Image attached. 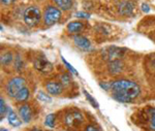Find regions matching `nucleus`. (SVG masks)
<instances>
[{
    "label": "nucleus",
    "instance_id": "28",
    "mask_svg": "<svg viewBox=\"0 0 155 131\" xmlns=\"http://www.w3.org/2000/svg\"><path fill=\"white\" fill-rule=\"evenodd\" d=\"M14 1H15V0H1L2 3H3V4H6V5H7V4H11V3H12V2H14Z\"/></svg>",
    "mask_w": 155,
    "mask_h": 131
},
{
    "label": "nucleus",
    "instance_id": "12",
    "mask_svg": "<svg viewBox=\"0 0 155 131\" xmlns=\"http://www.w3.org/2000/svg\"><path fill=\"white\" fill-rule=\"evenodd\" d=\"M7 120H8L9 124L14 127H18V126L21 125V120L19 119V117L16 115V113L12 112V110H9L8 112V116H7Z\"/></svg>",
    "mask_w": 155,
    "mask_h": 131
},
{
    "label": "nucleus",
    "instance_id": "21",
    "mask_svg": "<svg viewBox=\"0 0 155 131\" xmlns=\"http://www.w3.org/2000/svg\"><path fill=\"white\" fill-rule=\"evenodd\" d=\"M37 98L38 99H41V101H45V102H51L52 100H51V97L48 96L47 94H45L42 91H39L38 92V94H37Z\"/></svg>",
    "mask_w": 155,
    "mask_h": 131
},
{
    "label": "nucleus",
    "instance_id": "6",
    "mask_svg": "<svg viewBox=\"0 0 155 131\" xmlns=\"http://www.w3.org/2000/svg\"><path fill=\"white\" fill-rule=\"evenodd\" d=\"M82 122H83V116L78 112L69 113L65 117V123L69 127H78L82 124Z\"/></svg>",
    "mask_w": 155,
    "mask_h": 131
},
{
    "label": "nucleus",
    "instance_id": "20",
    "mask_svg": "<svg viewBox=\"0 0 155 131\" xmlns=\"http://www.w3.org/2000/svg\"><path fill=\"white\" fill-rule=\"evenodd\" d=\"M61 60H62V62L64 63V65H65V66H66V68L68 69L72 74H78V71H77L76 69L74 68V66H72L71 64H69V63L66 61L65 58H64V57H61Z\"/></svg>",
    "mask_w": 155,
    "mask_h": 131
},
{
    "label": "nucleus",
    "instance_id": "10",
    "mask_svg": "<svg viewBox=\"0 0 155 131\" xmlns=\"http://www.w3.org/2000/svg\"><path fill=\"white\" fill-rule=\"evenodd\" d=\"M19 113H20V116H21V119L23 120L25 123H29L30 121H31L32 113H31V110H30L29 105H27V104L22 105L19 110Z\"/></svg>",
    "mask_w": 155,
    "mask_h": 131
},
{
    "label": "nucleus",
    "instance_id": "9",
    "mask_svg": "<svg viewBox=\"0 0 155 131\" xmlns=\"http://www.w3.org/2000/svg\"><path fill=\"white\" fill-rule=\"evenodd\" d=\"M74 41L77 47H79L80 49L84 50V51L89 50L90 47H91V44H90L89 39H87L86 37L82 36V35H76V36L74 37Z\"/></svg>",
    "mask_w": 155,
    "mask_h": 131
},
{
    "label": "nucleus",
    "instance_id": "29",
    "mask_svg": "<svg viewBox=\"0 0 155 131\" xmlns=\"http://www.w3.org/2000/svg\"><path fill=\"white\" fill-rule=\"evenodd\" d=\"M1 131H7L6 129H3V128H2V129H1Z\"/></svg>",
    "mask_w": 155,
    "mask_h": 131
},
{
    "label": "nucleus",
    "instance_id": "15",
    "mask_svg": "<svg viewBox=\"0 0 155 131\" xmlns=\"http://www.w3.org/2000/svg\"><path fill=\"white\" fill-rule=\"evenodd\" d=\"M55 3L58 5L59 8L62 11H68L71 7V0H54Z\"/></svg>",
    "mask_w": 155,
    "mask_h": 131
},
{
    "label": "nucleus",
    "instance_id": "30",
    "mask_svg": "<svg viewBox=\"0 0 155 131\" xmlns=\"http://www.w3.org/2000/svg\"><path fill=\"white\" fill-rule=\"evenodd\" d=\"M33 131H41V130H33Z\"/></svg>",
    "mask_w": 155,
    "mask_h": 131
},
{
    "label": "nucleus",
    "instance_id": "13",
    "mask_svg": "<svg viewBox=\"0 0 155 131\" xmlns=\"http://www.w3.org/2000/svg\"><path fill=\"white\" fill-rule=\"evenodd\" d=\"M132 8H134L132 3H130L129 1H123L119 6V11L122 15H130Z\"/></svg>",
    "mask_w": 155,
    "mask_h": 131
},
{
    "label": "nucleus",
    "instance_id": "5",
    "mask_svg": "<svg viewBox=\"0 0 155 131\" xmlns=\"http://www.w3.org/2000/svg\"><path fill=\"white\" fill-rule=\"evenodd\" d=\"M124 50L119 49V47H112L110 49H106L102 52V56H104V59L109 60L110 62L112 61H116V60H119L120 58L122 57V54H123Z\"/></svg>",
    "mask_w": 155,
    "mask_h": 131
},
{
    "label": "nucleus",
    "instance_id": "8",
    "mask_svg": "<svg viewBox=\"0 0 155 131\" xmlns=\"http://www.w3.org/2000/svg\"><path fill=\"white\" fill-rule=\"evenodd\" d=\"M46 89L49 94L51 95H59L63 90V85L57 82H49L46 85Z\"/></svg>",
    "mask_w": 155,
    "mask_h": 131
},
{
    "label": "nucleus",
    "instance_id": "23",
    "mask_svg": "<svg viewBox=\"0 0 155 131\" xmlns=\"http://www.w3.org/2000/svg\"><path fill=\"white\" fill-rule=\"evenodd\" d=\"M151 129L155 130V107L151 110V122H150Z\"/></svg>",
    "mask_w": 155,
    "mask_h": 131
},
{
    "label": "nucleus",
    "instance_id": "27",
    "mask_svg": "<svg viewBox=\"0 0 155 131\" xmlns=\"http://www.w3.org/2000/svg\"><path fill=\"white\" fill-rule=\"evenodd\" d=\"M142 9H143V11L145 12H148L150 11V7L147 5V4H143V5H142Z\"/></svg>",
    "mask_w": 155,
    "mask_h": 131
},
{
    "label": "nucleus",
    "instance_id": "17",
    "mask_svg": "<svg viewBox=\"0 0 155 131\" xmlns=\"http://www.w3.org/2000/svg\"><path fill=\"white\" fill-rule=\"evenodd\" d=\"M12 61V55L11 53H5V54L1 56V64L2 65L9 64Z\"/></svg>",
    "mask_w": 155,
    "mask_h": 131
},
{
    "label": "nucleus",
    "instance_id": "3",
    "mask_svg": "<svg viewBox=\"0 0 155 131\" xmlns=\"http://www.w3.org/2000/svg\"><path fill=\"white\" fill-rule=\"evenodd\" d=\"M41 11L35 6H29L24 11V21L28 26L33 27L41 20Z\"/></svg>",
    "mask_w": 155,
    "mask_h": 131
},
{
    "label": "nucleus",
    "instance_id": "19",
    "mask_svg": "<svg viewBox=\"0 0 155 131\" xmlns=\"http://www.w3.org/2000/svg\"><path fill=\"white\" fill-rule=\"evenodd\" d=\"M60 80H61V84L63 86H68L71 84V77L67 74H63L60 75Z\"/></svg>",
    "mask_w": 155,
    "mask_h": 131
},
{
    "label": "nucleus",
    "instance_id": "22",
    "mask_svg": "<svg viewBox=\"0 0 155 131\" xmlns=\"http://www.w3.org/2000/svg\"><path fill=\"white\" fill-rule=\"evenodd\" d=\"M84 94H85V96H86L87 100H88V101H89L90 103H91V104L93 105L94 107H95V108H98V106H99L98 103H97V102L95 101V99H94V98L92 97L91 95L89 94V93H87L86 91H84Z\"/></svg>",
    "mask_w": 155,
    "mask_h": 131
},
{
    "label": "nucleus",
    "instance_id": "4",
    "mask_svg": "<svg viewBox=\"0 0 155 131\" xmlns=\"http://www.w3.org/2000/svg\"><path fill=\"white\" fill-rule=\"evenodd\" d=\"M60 17H61V12H60L58 8L53 7V6H49L48 8L46 9L45 15H44L45 23L47 25H49V26L54 25L59 21Z\"/></svg>",
    "mask_w": 155,
    "mask_h": 131
},
{
    "label": "nucleus",
    "instance_id": "26",
    "mask_svg": "<svg viewBox=\"0 0 155 131\" xmlns=\"http://www.w3.org/2000/svg\"><path fill=\"white\" fill-rule=\"evenodd\" d=\"M85 131H99V130L94 127V126H88V127L85 129Z\"/></svg>",
    "mask_w": 155,
    "mask_h": 131
},
{
    "label": "nucleus",
    "instance_id": "16",
    "mask_svg": "<svg viewBox=\"0 0 155 131\" xmlns=\"http://www.w3.org/2000/svg\"><path fill=\"white\" fill-rule=\"evenodd\" d=\"M28 97H29V90L27 89L26 87H24L23 89L17 94V96L15 98L17 99V101H25V100L28 99Z\"/></svg>",
    "mask_w": 155,
    "mask_h": 131
},
{
    "label": "nucleus",
    "instance_id": "11",
    "mask_svg": "<svg viewBox=\"0 0 155 131\" xmlns=\"http://www.w3.org/2000/svg\"><path fill=\"white\" fill-rule=\"evenodd\" d=\"M122 68H123V64H122V62H120V60L112 61V62H110V64H109V70H110V72L113 74H119L122 70Z\"/></svg>",
    "mask_w": 155,
    "mask_h": 131
},
{
    "label": "nucleus",
    "instance_id": "25",
    "mask_svg": "<svg viewBox=\"0 0 155 131\" xmlns=\"http://www.w3.org/2000/svg\"><path fill=\"white\" fill-rule=\"evenodd\" d=\"M76 16L78 18H81V19H88V18H89V15L88 14H86V12H82V11L77 12Z\"/></svg>",
    "mask_w": 155,
    "mask_h": 131
},
{
    "label": "nucleus",
    "instance_id": "2",
    "mask_svg": "<svg viewBox=\"0 0 155 131\" xmlns=\"http://www.w3.org/2000/svg\"><path fill=\"white\" fill-rule=\"evenodd\" d=\"M25 87V80L22 77H12L6 84V93L9 97H16L17 94Z\"/></svg>",
    "mask_w": 155,
    "mask_h": 131
},
{
    "label": "nucleus",
    "instance_id": "1",
    "mask_svg": "<svg viewBox=\"0 0 155 131\" xmlns=\"http://www.w3.org/2000/svg\"><path fill=\"white\" fill-rule=\"evenodd\" d=\"M110 90L113 91V97L120 102H129L139 96L140 87L136 83L127 80H119L110 84Z\"/></svg>",
    "mask_w": 155,
    "mask_h": 131
},
{
    "label": "nucleus",
    "instance_id": "24",
    "mask_svg": "<svg viewBox=\"0 0 155 131\" xmlns=\"http://www.w3.org/2000/svg\"><path fill=\"white\" fill-rule=\"evenodd\" d=\"M0 104H1V107H0V114H1V117H3L6 112V106H5V103H4L3 98L0 99Z\"/></svg>",
    "mask_w": 155,
    "mask_h": 131
},
{
    "label": "nucleus",
    "instance_id": "18",
    "mask_svg": "<svg viewBox=\"0 0 155 131\" xmlns=\"http://www.w3.org/2000/svg\"><path fill=\"white\" fill-rule=\"evenodd\" d=\"M46 125L50 128H53L55 126V115L54 114H50L47 116L46 121H45Z\"/></svg>",
    "mask_w": 155,
    "mask_h": 131
},
{
    "label": "nucleus",
    "instance_id": "14",
    "mask_svg": "<svg viewBox=\"0 0 155 131\" xmlns=\"http://www.w3.org/2000/svg\"><path fill=\"white\" fill-rule=\"evenodd\" d=\"M82 28H83V24L78 21L71 22V23L67 25V30H68L69 32H71V33H76V32L81 31Z\"/></svg>",
    "mask_w": 155,
    "mask_h": 131
},
{
    "label": "nucleus",
    "instance_id": "7",
    "mask_svg": "<svg viewBox=\"0 0 155 131\" xmlns=\"http://www.w3.org/2000/svg\"><path fill=\"white\" fill-rule=\"evenodd\" d=\"M34 67L41 72H50L53 69V66H52L51 63L44 57L36 58L35 61H34Z\"/></svg>",
    "mask_w": 155,
    "mask_h": 131
}]
</instances>
